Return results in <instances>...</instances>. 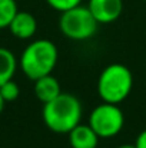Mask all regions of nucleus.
I'll return each instance as SVG.
<instances>
[{"mask_svg":"<svg viewBox=\"0 0 146 148\" xmlns=\"http://www.w3.org/2000/svg\"><path fill=\"white\" fill-rule=\"evenodd\" d=\"M16 68L17 60L14 55L6 48H0V86L13 78Z\"/></svg>","mask_w":146,"mask_h":148,"instance_id":"obj_10","label":"nucleus"},{"mask_svg":"<svg viewBox=\"0 0 146 148\" xmlns=\"http://www.w3.org/2000/svg\"><path fill=\"white\" fill-rule=\"evenodd\" d=\"M13 36L19 39H30L37 30V22L29 12H17L9 25Z\"/></svg>","mask_w":146,"mask_h":148,"instance_id":"obj_7","label":"nucleus"},{"mask_svg":"<svg viewBox=\"0 0 146 148\" xmlns=\"http://www.w3.org/2000/svg\"><path fill=\"white\" fill-rule=\"evenodd\" d=\"M46 1L52 9H54L60 13L70 10V9H73V7H76L82 3V0H46Z\"/></svg>","mask_w":146,"mask_h":148,"instance_id":"obj_13","label":"nucleus"},{"mask_svg":"<svg viewBox=\"0 0 146 148\" xmlns=\"http://www.w3.org/2000/svg\"><path fill=\"white\" fill-rule=\"evenodd\" d=\"M99 23L88 6H76L62 13L59 20L60 32L72 40H86L97 30Z\"/></svg>","mask_w":146,"mask_h":148,"instance_id":"obj_4","label":"nucleus"},{"mask_svg":"<svg viewBox=\"0 0 146 148\" xmlns=\"http://www.w3.org/2000/svg\"><path fill=\"white\" fill-rule=\"evenodd\" d=\"M35 94L42 103H48L62 94L60 84L54 76H52V73L42 76L35 81Z\"/></svg>","mask_w":146,"mask_h":148,"instance_id":"obj_9","label":"nucleus"},{"mask_svg":"<svg viewBox=\"0 0 146 148\" xmlns=\"http://www.w3.org/2000/svg\"><path fill=\"white\" fill-rule=\"evenodd\" d=\"M135 145H136V148H146V130H143V131L138 135Z\"/></svg>","mask_w":146,"mask_h":148,"instance_id":"obj_14","label":"nucleus"},{"mask_svg":"<svg viewBox=\"0 0 146 148\" xmlns=\"http://www.w3.org/2000/svg\"><path fill=\"white\" fill-rule=\"evenodd\" d=\"M57 48L48 39H39L26 46L20 56V68L23 73L36 81L42 76L50 75L57 63Z\"/></svg>","mask_w":146,"mask_h":148,"instance_id":"obj_2","label":"nucleus"},{"mask_svg":"<svg viewBox=\"0 0 146 148\" xmlns=\"http://www.w3.org/2000/svg\"><path fill=\"white\" fill-rule=\"evenodd\" d=\"M43 121L50 131L57 134H69L80 124L82 103L72 94H60L59 97L43 103Z\"/></svg>","mask_w":146,"mask_h":148,"instance_id":"obj_1","label":"nucleus"},{"mask_svg":"<svg viewBox=\"0 0 146 148\" xmlns=\"http://www.w3.org/2000/svg\"><path fill=\"white\" fill-rule=\"evenodd\" d=\"M145 1H146V0H145Z\"/></svg>","mask_w":146,"mask_h":148,"instance_id":"obj_17","label":"nucleus"},{"mask_svg":"<svg viewBox=\"0 0 146 148\" xmlns=\"http://www.w3.org/2000/svg\"><path fill=\"white\" fill-rule=\"evenodd\" d=\"M125 124V116L119 105L103 102L90 112L89 125L99 138H112L117 135Z\"/></svg>","mask_w":146,"mask_h":148,"instance_id":"obj_5","label":"nucleus"},{"mask_svg":"<svg viewBox=\"0 0 146 148\" xmlns=\"http://www.w3.org/2000/svg\"><path fill=\"white\" fill-rule=\"evenodd\" d=\"M4 103H6V102H4V99H3V97L0 95V114H1V112H3V109H4Z\"/></svg>","mask_w":146,"mask_h":148,"instance_id":"obj_15","label":"nucleus"},{"mask_svg":"<svg viewBox=\"0 0 146 148\" xmlns=\"http://www.w3.org/2000/svg\"><path fill=\"white\" fill-rule=\"evenodd\" d=\"M17 12L19 10L14 0H0V29L9 27Z\"/></svg>","mask_w":146,"mask_h":148,"instance_id":"obj_11","label":"nucleus"},{"mask_svg":"<svg viewBox=\"0 0 146 148\" xmlns=\"http://www.w3.org/2000/svg\"><path fill=\"white\" fill-rule=\"evenodd\" d=\"M117 148H136L135 144H123V145H119Z\"/></svg>","mask_w":146,"mask_h":148,"instance_id":"obj_16","label":"nucleus"},{"mask_svg":"<svg viewBox=\"0 0 146 148\" xmlns=\"http://www.w3.org/2000/svg\"><path fill=\"white\" fill-rule=\"evenodd\" d=\"M90 13L99 25H107L117 20L123 12L122 0H89Z\"/></svg>","mask_w":146,"mask_h":148,"instance_id":"obj_6","label":"nucleus"},{"mask_svg":"<svg viewBox=\"0 0 146 148\" xmlns=\"http://www.w3.org/2000/svg\"><path fill=\"white\" fill-rule=\"evenodd\" d=\"M99 140L100 138L89 124H79L69 132V143L72 148H96Z\"/></svg>","mask_w":146,"mask_h":148,"instance_id":"obj_8","label":"nucleus"},{"mask_svg":"<svg viewBox=\"0 0 146 148\" xmlns=\"http://www.w3.org/2000/svg\"><path fill=\"white\" fill-rule=\"evenodd\" d=\"M133 86V76L128 66L122 63L107 65L99 75L97 92L103 102L119 105L129 97Z\"/></svg>","mask_w":146,"mask_h":148,"instance_id":"obj_3","label":"nucleus"},{"mask_svg":"<svg viewBox=\"0 0 146 148\" xmlns=\"http://www.w3.org/2000/svg\"><path fill=\"white\" fill-rule=\"evenodd\" d=\"M0 95L3 97L4 102H13V101H16V99L19 98V95H20L19 85H17L13 79L4 82V84L0 86Z\"/></svg>","mask_w":146,"mask_h":148,"instance_id":"obj_12","label":"nucleus"}]
</instances>
